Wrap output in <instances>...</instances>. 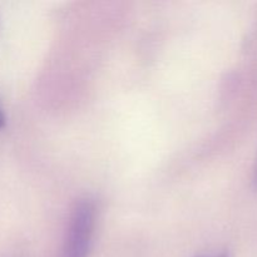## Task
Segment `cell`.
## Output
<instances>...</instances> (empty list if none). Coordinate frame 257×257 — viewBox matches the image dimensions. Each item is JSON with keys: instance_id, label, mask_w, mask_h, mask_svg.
<instances>
[{"instance_id": "cell-1", "label": "cell", "mask_w": 257, "mask_h": 257, "mask_svg": "<svg viewBox=\"0 0 257 257\" xmlns=\"http://www.w3.org/2000/svg\"><path fill=\"white\" fill-rule=\"evenodd\" d=\"M94 226V206L82 201L73 211L63 257H88Z\"/></svg>"}, {"instance_id": "cell-2", "label": "cell", "mask_w": 257, "mask_h": 257, "mask_svg": "<svg viewBox=\"0 0 257 257\" xmlns=\"http://www.w3.org/2000/svg\"><path fill=\"white\" fill-rule=\"evenodd\" d=\"M4 124H5V117L4 114H3L2 109H0V128L4 127Z\"/></svg>"}, {"instance_id": "cell-3", "label": "cell", "mask_w": 257, "mask_h": 257, "mask_svg": "<svg viewBox=\"0 0 257 257\" xmlns=\"http://www.w3.org/2000/svg\"><path fill=\"white\" fill-rule=\"evenodd\" d=\"M253 180H255V183L257 186V156H256V161H255V168H253Z\"/></svg>"}]
</instances>
